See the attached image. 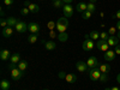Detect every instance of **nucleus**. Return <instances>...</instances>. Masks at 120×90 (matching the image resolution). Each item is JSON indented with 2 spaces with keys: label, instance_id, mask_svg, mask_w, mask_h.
<instances>
[{
  "label": "nucleus",
  "instance_id": "f257e3e1",
  "mask_svg": "<svg viewBox=\"0 0 120 90\" xmlns=\"http://www.w3.org/2000/svg\"><path fill=\"white\" fill-rule=\"evenodd\" d=\"M82 48H83L84 52H90L94 48V41L90 38L89 35H85V38H84V42H83Z\"/></svg>",
  "mask_w": 120,
  "mask_h": 90
},
{
  "label": "nucleus",
  "instance_id": "f03ea898",
  "mask_svg": "<svg viewBox=\"0 0 120 90\" xmlns=\"http://www.w3.org/2000/svg\"><path fill=\"white\" fill-rule=\"evenodd\" d=\"M101 75H102V72L100 71L98 66H97V67H94V68H91V70L89 71V78L91 79L93 82H96V81H98V79H100V77H101Z\"/></svg>",
  "mask_w": 120,
  "mask_h": 90
},
{
  "label": "nucleus",
  "instance_id": "7ed1b4c3",
  "mask_svg": "<svg viewBox=\"0 0 120 90\" xmlns=\"http://www.w3.org/2000/svg\"><path fill=\"white\" fill-rule=\"evenodd\" d=\"M96 47H97V49H100V51H102V52H105V53H106L107 51H109V45L107 43V41H105V40H101V38L97 41Z\"/></svg>",
  "mask_w": 120,
  "mask_h": 90
},
{
  "label": "nucleus",
  "instance_id": "20e7f679",
  "mask_svg": "<svg viewBox=\"0 0 120 90\" xmlns=\"http://www.w3.org/2000/svg\"><path fill=\"white\" fill-rule=\"evenodd\" d=\"M63 12H64V16L66 18L72 17L73 16V6H71L70 4H65L63 7Z\"/></svg>",
  "mask_w": 120,
  "mask_h": 90
},
{
  "label": "nucleus",
  "instance_id": "39448f33",
  "mask_svg": "<svg viewBox=\"0 0 120 90\" xmlns=\"http://www.w3.org/2000/svg\"><path fill=\"white\" fill-rule=\"evenodd\" d=\"M11 76H12V78L15 79V81H19L21 78L24 77V71H22V70H19L17 67V68H15V70L11 71Z\"/></svg>",
  "mask_w": 120,
  "mask_h": 90
},
{
  "label": "nucleus",
  "instance_id": "423d86ee",
  "mask_svg": "<svg viewBox=\"0 0 120 90\" xmlns=\"http://www.w3.org/2000/svg\"><path fill=\"white\" fill-rule=\"evenodd\" d=\"M15 29H16L17 33L23 34V33H25L26 30H28V25H26V23H24V22H22V21H18V23H17V25L15 26Z\"/></svg>",
  "mask_w": 120,
  "mask_h": 90
},
{
  "label": "nucleus",
  "instance_id": "0eeeda50",
  "mask_svg": "<svg viewBox=\"0 0 120 90\" xmlns=\"http://www.w3.org/2000/svg\"><path fill=\"white\" fill-rule=\"evenodd\" d=\"M86 65H88V67L91 70V68H94V67H97L100 64H98V61H97V58L96 56H89V59H88V61H86Z\"/></svg>",
  "mask_w": 120,
  "mask_h": 90
},
{
  "label": "nucleus",
  "instance_id": "6e6552de",
  "mask_svg": "<svg viewBox=\"0 0 120 90\" xmlns=\"http://www.w3.org/2000/svg\"><path fill=\"white\" fill-rule=\"evenodd\" d=\"M76 68H77V71L78 72H81V73H84V72H86L88 71V65H86V63H84V61H78L77 64H76Z\"/></svg>",
  "mask_w": 120,
  "mask_h": 90
},
{
  "label": "nucleus",
  "instance_id": "1a4fd4ad",
  "mask_svg": "<svg viewBox=\"0 0 120 90\" xmlns=\"http://www.w3.org/2000/svg\"><path fill=\"white\" fill-rule=\"evenodd\" d=\"M28 30L31 34H38L40 31V25L37 23H29L28 24Z\"/></svg>",
  "mask_w": 120,
  "mask_h": 90
},
{
  "label": "nucleus",
  "instance_id": "9d476101",
  "mask_svg": "<svg viewBox=\"0 0 120 90\" xmlns=\"http://www.w3.org/2000/svg\"><path fill=\"white\" fill-rule=\"evenodd\" d=\"M115 52L114 51H111V49H109V51H107L106 53H105V55H103V58H105V60L106 61H112V60H114L115 59Z\"/></svg>",
  "mask_w": 120,
  "mask_h": 90
},
{
  "label": "nucleus",
  "instance_id": "9b49d317",
  "mask_svg": "<svg viewBox=\"0 0 120 90\" xmlns=\"http://www.w3.org/2000/svg\"><path fill=\"white\" fill-rule=\"evenodd\" d=\"M107 43L109 45V47H115L119 45V38L116 36H109L107 40Z\"/></svg>",
  "mask_w": 120,
  "mask_h": 90
},
{
  "label": "nucleus",
  "instance_id": "f8f14e48",
  "mask_svg": "<svg viewBox=\"0 0 120 90\" xmlns=\"http://www.w3.org/2000/svg\"><path fill=\"white\" fill-rule=\"evenodd\" d=\"M76 10H77V12L83 13L84 11H86V10H88V4H85V3H79V4L76 5Z\"/></svg>",
  "mask_w": 120,
  "mask_h": 90
},
{
  "label": "nucleus",
  "instance_id": "ddd939ff",
  "mask_svg": "<svg viewBox=\"0 0 120 90\" xmlns=\"http://www.w3.org/2000/svg\"><path fill=\"white\" fill-rule=\"evenodd\" d=\"M12 34H13V29L11 26L3 28V36L4 37H10V36H12Z\"/></svg>",
  "mask_w": 120,
  "mask_h": 90
},
{
  "label": "nucleus",
  "instance_id": "4468645a",
  "mask_svg": "<svg viewBox=\"0 0 120 90\" xmlns=\"http://www.w3.org/2000/svg\"><path fill=\"white\" fill-rule=\"evenodd\" d=\"M11 58V54H10V52L7 51V49H3L1 52H0V59L4 60V61H6L7 59Z\"/></svg>",
  "mask_w": 120,
  "mask_h": 90
},
{
  "label": "nucleus",
  "instance_id": "2eb2a0df",
  "mask_svg": "<svg viewBox=\"0 0 120 90\" xmlns=\"http://www.w3.org/2000/svg\"><path fill=\"white\" fill-rule=\"evenodd\" d=\"M43 45H45V48L47 49V51H53V49H55V47H56L55 42H53V41H46V42H43Z\"/></svg>",
  "mask_w": 120,
  "mask_h": 90
},
{
  "label": "nucleus",
  "instance_id": "dca6fc26",
  "mask_svg": "<svg viewBox=\"0 0 120 90\" xmlns=\"http://www.w3.org/2000/svg\"><path fill=\"white\" fill-rule=\"evenodd\" d=\"M98 68H100V71H101L102 73H108L109 71H111V66H109L108 64H100Z\"/></svg>",
  "mask_w": 120,
  "mask_h": 90
},
{
  "label": "nucleus",
  "instance_id": "f3484780",
  "mask_svg": "<svg viewBox=\"0 0 120 90\" xmlns=\"http://www.w3.org/2000/svg\"><path fill=\"white\" fill-rule=\"evenodd\" d=\"M65 81H66L67 83H75V82L77 81V76L73 75V73H67L66 77H65Z\"/></svg>",
  "mask_w": 120,
  "mask_h": 90
},
{
  "label": "nucleus",
  "instance_id": "a211bd4d",
  "mask_svg": "<svg viewBox=\"0 0 120 90\" xmlns=\"http://www.w3.org/2000/svg\"><path fill=\"white\" fill-rule=\"evenodd\" d=\"M10 61L13 63V64H17V65H18V63L21 61V54H18V53L12 54V55H11V58H10Z\"/></svg>",
  "mask_w": 120,
  "mask_h": 90
},
{
  "label": "nucleus",
  "instance_id": "6ab92c4d",
  "mask_svg": "<svg viewBox=\"0 0 120 90\" xmlns=\"http://www.w3.org/2000/svg\"><path fill=\"white\" fill-rule=\"evenodd\" d=\"M37 40H38V34H30L28 36V42L29 43H36L37 42Z\"/></svg>",
  "mask_w": 120,
  "mask_h": 90
},
{
  "label": "nucleus",
  "instance_id": "aec40b11",
  "mask_svg": "<svg viewBox=\"0 0 120 90\" xmlns=\"http://www.w3.org/2000/svg\"><path fill=\"white\" fill-rule=\"evenodd\" d=\"M0 89L1 90H8L10 89V82L7 79H3V81L0 82Z\"/></svg>",
  "mask_w": 120,
  "mask_h": 90
},
{
  "label": "nucleus",
  "instance_id": "412c9836",
  "mask_svg": "<svg viewBox=\"0 0 120 90\" xmlns=\"http://www.w3.org/2000/svg\"><path fill=\"white\" fill-rule=\"evenodd\" d=\"M17 23H18V21L15 18V17H8L7 18V26H16L17 25Z\"/></svg>",
  "mask_w": 120,
  "mask_h": 90
},
{
  "label": "nucleus",
  "instance_id": "4be33fe9",
  "mask_svg": "<svg viewBox=\"0 0 120 90\" xmlns=\"http://www.w3.org/2000/svg\"><path fill=\"white\" fill-rule=\"evenodd\" d=\"M29 10H30V12L31 13H37L38 11H40V7H38V5H36V4H30L29 5V7H28Z\"/></svg>",
  "mask_w": 120,
  "mask_h": 90
},
{
  "label": "nucleus",
  "instance_id": "5701e85b",
  "mask_svg": "<svg viewBox=\"0 0 120 90\" xmlns=\"http://www.w3.org/2000/svg\"><path fill=\"white\" fill-rule=\"evenodd\" d=\"M67 38H68V35L66 33H59L58 35V40L60 42H66L67 41Z\"/></svg>",
  "mask_w": 120,
  "mask_h": 90
},
{
  "label": "nucleus",
  "instance_id": "b1692460",
  "mask_svg": "<svg viewBox=\"0 0 120 90\" xmlns=\"http://www.w3.org/2000/svg\"><path fill=\"white\" fill-rule=\"evenodd\" d=\"M89 36H90V38H91V40H94V41H95V40H98L100 38V33L97 31V30H93V31L89 34Z\"/></svg>",
  "mask_w": 120,
  "mask_h": 90
},
{
  "label": "nucleus",
  "instance_id": "393cba45",
  "mask_svg": "<svg viewBox=\"0 0 120 90\" xmlns=\"http://www.w3.org/2000/svg\"><path fill=\"white\" fill-rule=\"evenodd\" d=\"M56 24H60V25H65V26H68V21H67V18H66V17H61V18H59V19H58Z\"/></svg>",
  "mask_w": 120,
  "mask_h": 90
},
{
  "label": "nucleus",
  "instance_id": "a878e982",
  "mask_svg": "<svg viewBox=\"0 0 120 90\" xmlns=\"http://www.w3.org/2000/svg\"><path fill=\"white\" fill-rule=\"evenodd\" d=\"M26 67H28V63L24 61V60H21V61L18 63V68H19V70H22V71H25Z\"/></svg>",
  "mask_w": 120,
  "mask_h": 90
},
{
  "label": "nucleus",
  "instance_id": "bb28decb",
  "mask_svg": "<svg viewBox=\"0 0 120 90\" xmlns=\"http://www.w3.org/2000/svg\"><path fill=\"white\" fill-rule=\"evenodd\" d=\"M53 6H54L55 8L64 7V1H63V0H56V1H53Z\"/></svg>",
  "mask_w": 120,
  "mask_h": 90
},
{
  "label": "nucleus",
  "instance_id": "cd10ccee",
  "mask_svg": "<svg viewBox=\"0 0 120 90\" xmlns=\"http://www.w3.org/2000/svg\"><path fill=\"white\" fill-rule=\"evenodd\" d=\"M88 11L93 12V13L96 11V6H95V4H94V3H89V4H88Z\"/></svg>",
  "mask_w": 120,
  "mask_h": 90
},
{
  "label": "nucleus",
  "instance_id": "c85d7f7f",
  "mask_svg": "<svg viewBox=\"0 0 120 90\" xmlns=\"http://www.w3.org/2000/svg\"><path fill=\"white\" fill-rule=\"evenodd\" d=\"M91 15H93V12H90V11H88V10H86V11H84L82 13V18L83 19H89L90 17H91Z\"/></svg>",
  "mask_w": 120,
  "mask_h": 90
},
{
  "label": "nucleus",
  "instance_id": "c756f323",
  "mask_svg": "<svg viewBox=\"0 0 120 90\" xmlns=\"http://www.w3.org/2000/svg\"><path fill=\"white\" fill-rule=\"evenodd\" d=\"M66 29H67V26H65V25L56 24V30H58L59 33H66Z\"/></svg>",
  "mask_w": 120,
  "mask_h": 90
},
{
  "label": "nucleus",
  "instance_id": "7c9ffc66",
  "mask_svg": "<svg viewBox=\"0 0 120 90\" xmlns=\"http://www.w3.org/2000/svg\"><path fill=\"white\" fill-rule=\"evenodd\" d=\"M47 28H48L49 30H54V29L56 28V24H55V22H53V21L48 22V23H47Z\"/></svg>",
  "mask_w": 120,
  "mask_h": 90
},
{
  "label": "nucleus",
  "instance_id": "2f4dec72",
  "mask_svg": "<svg viewBox=\"0 0 120 90\" xmlns=\"http://www.w3.org/2000/svg\"><path fill=\"white\" fill-rule=\"evenodd\" d=\"M109 36H111V35H109L108 33H106V31H102L101 34H100V38H101V40H105V41H107Z\"/></svg>",
  "mask_w": 120,
  "mask_h": 90
},
{
  "label": "nucleus",
  "instance_id": "473e14b6",
  "mask_svg": "<svg viewBox=\"0 0 120 90\" xmlns=\"http://www.w3.org/2000/svg\"><path fill=\"white\" fill-rule=\"evenodd\" d=\"M29 13H31V12H30V10H29L28 7H23V8L21 10V15H22V16H28Z\"/></svg>",
  "mask_w": 120,
  "mask_h": 90
},
{
  "label": "nucleus",
  "instance_id": "72a5a7b5",
  "mask_svg": "<svg viewBox=\"0 0 120 90\" xmlns=\"http://www.w3.org/2000/svg\"><path fill=\"white\" fill-rule=\"evenodd\" d=\"M116 26H111V28H109V30H108V34L109 35H111V36H114L115 35V33H116Z\"/></svg>",
  "mask_w": 120,
  "mask_h": 90
},
{
  "label": "nucleus",
  "instance_id": "f704fd0d",
  "mask_svg": "<svg viewBox=\"0 0 120 90\" xmlns=\"http://www.w3.org/2000/svg\"><path fill=\"white\" fill-rule=\"evenodd\" d=\"M98 81H100V82H102V83H106V82L108 81V76H107V73H102Z\"/></svg>",
  "mask_w": 120,
  "mask_h": 90
},
{
  "label": "nucleus",
  "instance_id": "c9c22d12",
  "mask_svg": "<svg viewBox=\"0 0 120 90\" xmlns=\"http://www.w3.org/2000/svg\"><path fill=\"white\" fill-rule=\"evenodd\" d=\"M0 24H1L3 28H6V26H7V19H5V18L3 17L1 19H0Z\"/></svg>",
  "mask_w": 120,
  "mask_h": 90
},
{
  "label": "nucleus",
  "instance_id": "e433bc0d",
  "mask_svg": "<svg viewBox=\"0 0 120 90\" xmlns=\"http://www.w3.org/2000/svg\"><path fill=\"white\" fill-rule=\"evenodd\" d=\"M48 36L51 37V38H55V37H58V35L55 34V31H54V30H49V33H48Z\"/></svg>",
  "mask_w": 120,
  "mask_h": 90
},
{
  "label": "nucleus",
  "instance_id": "4c0bfd02",
  "mask_svg": "<svg viewBox=\"0 0 120 90\" xmlns=\"http://www.w3.org/2000/svg\"><path fill=\"white\" fill-rule=\"evenodd\" d=\"M17 67H18V65H17V64H13V63H11V64L7 66V68L10 70V71H12V70H15V68H17Z\"/></svg>",
  "mask_w": 120,
  "mask_h": 90
},
{
  "label": "nucleus",
  "instance_id": "58836bf2",
  "mask_svg": "<svg viewBox=\"0 0 120 90\" xmlns=\"http://www.w3.org/2000/svg\"><path fill=\"white\" fill-rule=\"evenodd\" d=\"M13 3H15V0H4V4L6 6H11Z\"/></svg>",
  "mask_w": 120,
  "mask_h": 90
},
{
  "label": "nucleus",
  "instance_id": "ea45409f",
  "mask_svg": "<svg viewBox=\"0 0 120 90\" xmlns=\"http://www.w3.org/2000/svg\"><path fill=\"white\" fill-rule=\"evenodd\" d=\"M114 52H115V54H116V55H120V45L115 46V49H114Z\"/></svg>",
  "mask_w": 120,
  "mask_h": 90
},
{
  "label": "nucleus",
  "instance_id": "a19ab883",
  "mask_svg": "<svg viewBox=\"0 0 120 90\" xmlns=\"http://www.w3.org/2000/svg\"><path fill=\"white\" fill-rule=\"evenodd\" d=\"M114 17H115V18H118V19H119V21H120V10H118V11L115 12V15H114Z\"/></svg>",
  "mask_w": 120,
  "mask_h": 90
},
{
  "label": "nucleus",
  "instance_id": "79ce46f5",
  "mask_svg": "<svg viewBox=\"0 0 120 90\" xmlns=\"http://www.w3.org/2000/svg\"><path fill=\"white\" fill-rule=\"evenodd\" d=\"M30 4H31V3H30L29 0H25V1H24V7H29Z\"/></svg>",
  "mask_w": 120,
  "mask_h": 90
},
{
  "label": "nucleus",
  "instance_id": "37998d69",
  "mask_svg": "<svg viewBox=\"0 0 120 90\" xmlns=\"http://www.w3.org/2000/svg\"><path fill=\"white\" fill-rule=\"evenodd\" d=\"M59 77H60V78H65V77H66V73H65V72H60V73H59Z\"/></svg>",
  "mask_w": 120,
  "mask_h": 90
},
{
  "label": "nucleus",
  "instance_id": "c03bdc74",
  "mask_svg": "<svg viewBox=\"0 0 120 90\" xmlns=\"http://www.w3.org/2000/svg\"><path fill=\"white\" fill-rule=\"evenodd\" d=\"M63 1H64V4H71L73 0H63Z\"/></svg>",
  "mask_w": 120,
  "mask_h": 90
},
{
  "label": "nucleus",
  "instance_id": "a18cd8bd",
  "mask_svg": "<svg viewBox=\"0 0 120 90\" xmlns=\"http://www.w3.org/2000/svg\"><path fill=\"white\" fill-rule=\"evenodd\" d=\"M116 29H118L119 31H120V21H119V22L116 23Z\"/></svg>",
  "mask_w": 120,
  "mask_h": 90
},
{
  "label": "nucleus",
  "instance_id": "49530a36",
  "mask_svg": "<svg viewBox=\"0 0 120 90\" xmlns=\"http://www.w3.org/2000/svg\"><path fill=\"white\" fill-rule=\"evenodd\" d=\"M116 81H118V83L120 84V73H119V75L116 76Z\"/></svg>",
  "mask_w": 120,
  "mask_h": 90
},
{
  "label": "nucleus",
  "instance_id": "de8ad7c7",
  "mask_svg": "<svg viewBox=\"0 0 120 90\" xmlns=\"http://www.w3.org/2000/svg\"><path fill=\"white\" fill-rule=\"evenodd\" d=\"M111 90H120L118 86H113V88H111Z\"/></svg>",
  "mask_w": 120,
  "mask_h": 90
},
{
  "label": "nucleus",
  "instance_id": "09e8293b",
  "mask_svg": "<svg viewBox=\"0 0 120 90\" xmlns=\"http://www.w3.org/2000/svg\"><path fill=\"white\" fill-rule=\"evenodd\" d=\"M0 15H1V18L4 17V15H5V13H4V11H3V10H1V12H0Z\"/></svg>",
  "mask_w": 120,
  "mask_h": 90
},
{
  "label": "nucleus",
  "instance_id": "8fccbe9b",
  "mask_svg": "<svg viewBox=\"0 0 120 90\" xmlns=\"http://www.w3.org/2000/svg\"><path fill=\"white\" fill-rule=\"evenodd\" d=\"M116 37H118V38L120 40V31H118V35H116Z\"/></svg>",
  "mask_w": 120,
  "mask_h": 90
},
{
  "label": "nucleus",
  "instance_id": "3c124183",
  "mask_svg": "<svg viewBox=\"0 0 120 90\" xmlns=\"http://www.w3.org/2000/svg\"><path fill=\"white\" fill-rule=\"evenodd\" d=\"M95 1H97V0H90V3H94V4H95Z\"/></svg>",
  "mask_w": 120,
  "mask_h": 90
},
{
  "label": "nucleus",
  "instance_id": "603ef678",
  "mask_svg": "<svg viewBox=\"0 0 120 90\" xmlns=\"http://www.w3.org/2000/svg\"><path fill=\"white\" fill-rule=\"evenodd\" d=\"M105 90H111V88H106Z\"/></svg>",
  "mask_w": 120,
  "mask_h": 90
},
{
  "label": "nucleus",
  "instance_id": "864d4df0",
  "mask_svg": "<svg viewBox=\"0 0 120 90\" xmlns=\"http://www.w3.org/2000/svg\"><path fill=\"white\" fill-rule=\"evenodd\" d=\"M43 90H49V89H43Z\"/></svg>",
  "mask_w": 120,
  "mask_h": 90
},
{
  "label": "nucleus",
  "instance_id": "5fc2aeb1",
  "mask_svg": "<svg viewBox=\"0 0 120 90\" xmlns=\"http://www.w3.org/2000/svg\"><path fill=\"white\" fill-rule=\"evenodd\" d=\"M52 1H56V0H52Z\"/></svg>",
  "mask_w": 120,
  "mask_h": 90
}]
</instances>
